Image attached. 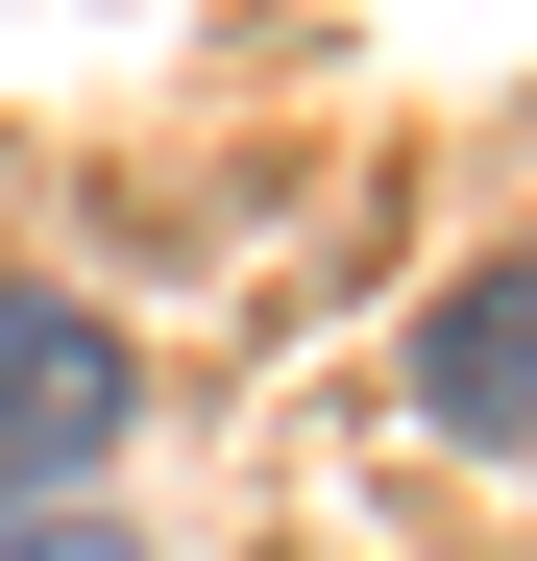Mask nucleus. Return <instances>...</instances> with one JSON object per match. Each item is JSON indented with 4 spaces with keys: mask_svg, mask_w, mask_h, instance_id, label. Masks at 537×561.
Wrapping results in <instances>:
<instances>
[{
    "mask_svg": "<svg viewBox=\"0 0 537 561\" xmlns=\"http://www.w3.org/2000/svg\"><path fill=\"white\" fill-rule=\"evenodd\" d=\"M99 439H123V342L0 268V489H49V463H99Z\"/></svg>",
    "mask_w": 537,
    "mask_h": 561,
    "instance_id": "1",
    "label": "nucleus"
},
{
    "mask_svg": "<svg viewBox=\"0 0 537 561\" xmlns=\"http://www.w3.org/2000/svg\"><path fill=\"white\" fill-rule=\"evenodd\" d=\"M415 415H439V439H537V244L415 318Z\"/></svg>",
    "mask_w": 537,
    "mask_h": 561,
    "instance_id": "2",
    "label": "nucleus"
},
{
    "mask_svg": "<svg viewBox=\"0 0 537 561\" xmlns=\"http://www.w3.org/2000/svg\"><path fill=\"white\" fill-rule=\"evenodd\" d=\"M0 561H123V537H49V513H25V537H0Z\"/></svg>",
    "mask_w": 537,
    "mask_h": 561,
    "instance_id": "3",
    "label": "nucleus"
}]
</instances>
